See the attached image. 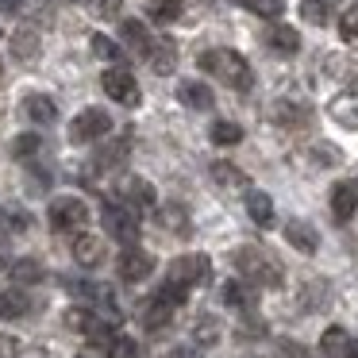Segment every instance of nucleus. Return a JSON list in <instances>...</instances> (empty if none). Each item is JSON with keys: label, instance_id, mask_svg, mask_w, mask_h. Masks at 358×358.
Segmentation results:
<instances>
[{"label": "nucleus", "instance_id": "nucleus-10", "mask_svg": "<svg viewBox=\"0 0 358 358\" xmlns=\"http://www.w3.org/2000/svg\"><path fill=\"white\" fill-rule=\"evenodd\" d=\"M285 243L293 250H301V255H316L320 250V235L312 224H304V220H289L285 224Z\"/></svg>", "mask_w": 358, "mask_h": 358}, {"label": "nucleus", "instance_id": "nucleus-12", "mask_svg": "<svg viewBox=\"0 0 358 358\" xmlns=\"http://www.w3.org/2000/svg\"><path fill=\"white\" fill-rule=\"evenodd\" d=\"M178 101L185 104V108H193V112H208L212 104H216V96H212V89L204 85V81H181Z\"/></svg>", "mask_w": 358, "mask_h": 358}, {"label": "nucleus", "instance_id": "nucleus-38", "mask_svg": "<svg viewBox=\"0 0 358 358\" xmlns=\"http://www.w3.org/2000/svg\"><path fill=\"white\" fill-rule=\"evenodd\" d=\"M39 147H43V139H39V135H31V131L12 139V155H16V158H35V155H39Z\"/></svg>", "mask_w": 358, "mask_h": 358}, {"label": "nucleus", "instance_id": "nucleus-7", "mask_svg": "<svg viewBox=\"0 0 358 358\" xmlns=\"http://www.w3.org/2000/svg\"><path fill=\"white\" fill-rule=\"evenodd\" d=\"M101 85H104V93H108L116 104H127V108H135V104H139V81H135L131 70H124V66L104 70L101 73Z\"/></svg>", "mask_w": 358, "mask_h": 358}, {"label": "nucleus", "instance_id": "nucleus-28", "mask_svg": "<svg viewBox=\"0 0 358 358\" xmlns=\"http://www.w3.org/2000/svg\"><path fill=\"white\" fill-rule=\"evenodd\" d=\"M127 204H135V208H155V189L147 185V181H139V178H127V196H124Z\"/></svg>", "mask_w": 358, "mask_h": 358}, {"label": "nucleus", "instance_id": "nucleus-47", "mask_svg": "<svg viewBox=\"0 0 358 358\" xmlns=\"http://www.w3.org/2000/svg\"><path fill=\"white\" fill-rule=\"evenodd\" d=\"M347 358H358V339H350V347H347Z\"/></svg>", "mask_w": 358, "mask_h": 358}, {"label": "nucleus", "instance_id": "nucleus-24", "mask_svg": "<svg viewBox=\"0 0 358 358\" xmlns=\"http://www.w3.org/2000/svg\"><path fill=\"white\" fill-rule=\"evenodd\" d=\"M12 281L16 285H39L43 278H47V270H43V262H35V258H20V262H12Z\"/></svg>", "mask_w": 358, "mask_h": 358}, {"label": "nucleus", "instance_id": "nucleus-31", "mask_svg": "<svg viewBox=\"0 0 358 358\" xmlns=\"http://www.w3.org/2000/svg\"><path fill=\"white\" fill-rule=\"evenodd\" d=\"M27 312V296L20 289H8V293H0V320H16Z\"/></svg>", "mask_w": 358, "mask_h": 358}, {"label": "nucleus", "instance_id": "nucleus-42", "mask_svg": "<svg viewBox=\"0 0 358 358\" xmlns=\"http://www.w3.org/2000/svg\"><path fill=\"white\" fill-rule=\"evenodd\" d=\"M4 220H8V224H12V227H16V231H24V227H27V224H31V220H27V216H24V212H16V208H4Z\"/></svg>", "mask_w": 358, "mask_h": 358}, {"label": "nucleus", "instance_id": "nucleus-33", "mask_svg": "<svg viewBox=\"0 0 358 358\" xmlns=\"http://www.w3.org/2000/svg\"><path fill=\"white\" fill-rule=\"evenodd\" d=\"M124 158H127V139H116V143H108V147L96 155V166H101V170H116Z\"/></svg>", "mask_w": 358, "mask_h": 358}, {"label": "nucleus", "instance_id": "nucleus-16", "mask_svg": "<svg viewBox=\"0 0 358 358\" xmlns=\"http://www.w3.org/2000/svg\"><path fill=\"white\" fill-rule=\"evenodd\" d=\"M24 116L31 120V124H55L58 120V108H55V101H50V96H43V93H31L24 101Z\"/></svg>", "mask_w": 358, "mask_h": 358}, {"label": "nucleus", "instance_id": "nucleus-37", "mask_svg": "<svg viewBox=\"0 0 358 358\" xmlns=\"http://www.w3.org/2000/svg\"><path fill=\"white\" fill-rule=\"evenodd\" d=\"M89 12L96 20H124V0H89Z\"/></svg>", "mask_w": 358, "mask_h": 358}, {"label": "nucleus", "instance_id": "nucleus-21", "mask_svg": "<svg viewBox=\"0 0 358 358\" xmlns=\"http://www.w3.org/2000/svg\"><path fill=\"white\" fill-rule=\"evenodd\" d=\"M335 8H339V0H301V16L308 20L312 27H324L335 20Z\"/></svg>", "mask_w": 358, "mask_h": 358}, {"label": "nucleus", "instance_id": "nucleus-17", "mask_svg": "<svg viewBox=\"0 0 358 358\" xmlns=\"http://www.w3.org/2000/svg\"><path fill=\"white\" fill-rule=\"evenodd\" d=\"M247 216L255 220L258 227H270L273 224V201H270V193H262V189H247Z\"/></svg>", "mask_w": 358, "mask_h": 358}, {"label": "nucleus", "instance_id": "nucleus-39", "mask_svg": "<svg viewBox=\"0 0 358 358\" xmlns=\"http://www.w3.org/2000/svg\"><path fill=\"white\" fill-rule=\"evenodd\" d=\"M150 16H155L158 24H173V20L181 16V0H155V4H150Z\"/></svg>", "mask_w": 358, "mask_h": 358}, {"label": "nucleus", "instance_id": "nucleus-14", "mask_svg": "<svg viewBox=\"0 0 358 358\" xmlns=\"http://www.w3.org/2000/svg\"><path fill=\"white\" fill-rule=\"evenodd\" d=\"M147 62H150V70L155 73H173V66H178V47H173L170 39H155L150 43V55H147Z\"/></svg>", "mask_w": 358, "mask_h": 358}, {"label": "nucleus", "instance_id": "nucleus-3", "mask_svg": "<svg viewBox=\"0 0 358 358\" xmlns=\"http://www.w3.org/2000/svg\"><path fill=\"white\" fill-rule=\"evenodd\" d=\"M235 270H239V278L247 281V285H258V289H278L281 285V266L258 247L235 250Z\"/></svg>", "mask_w": 358, "mask_h": 358}, {"label": "nucleus", "instance_id": "nucleus-32", "mask_svg": "<svg viewBox=\"0 0 358 358\" xmlns=\"http://www.w3.org/2000/svg\"><path fill=\"white\" fill-rule=\"evenodd\" d=\"M220 296H224V304H231V308H247L250 304V289L243 285V281H224V285H220Z\"/></svg>", "mask_w": 358, "mask_h": 358}, {"label": "nucleus", "instance_id": "nucleus-1", "mask_svg": "<svg viewBox=\"0 0 358 358\" xmlns=\"http://www.w3.org/2000/svg\"><path fill=\"white\" fill-rule=\"evenodd\" d=\"M196 62H201L204 73H212L216 81H224L227 89L247 93V89L255 85V70H250V62L239 55V50H231V47H212V50H204Z\"/></svg>", "mask_w": 358, "mask_h": 358}, {"label": "nucleus", "instance_id": "nucleus-13", "mask_svg": "<svg viewBox=\"0 0 358 358\" xmlns=\"http://www.w3.org/2000/svg\"><path fill=\"white\" fill-rule=\"evenodd\" d=\"M73 258H78L81 266H89V270L101 266L104 262V239L101 235H78V239H73Z\"/></svg>", "mask_w": 358, "mask_h": 358}, {"label": "nucleus", "instance_id": "nucleus-40", "mask_svg": "<svg viewBox=\"0 0 358 358\" xmlns=\"http://www.w3.org/2000/svg\"><path fill=\"white\" fill-rule=\"evenodd\" d=\"M89 47H93V55L104 58V62H116V58H120V43H112L108 35H93V39H89Z\"/></svg>", "mask_w": 358, "mask_h": 358}, {"label": "nucleus", "instance_id": "nucleus-4", "mask_svg": "<svg viewBox=\"0 0 358 358\" xmlns=\"http://www.w3.org/2000/svg\"><path fill=\"white\" fill-rule=\"evenodd\" d=\"M104 231L120 243H135L139 239V212L127 201H108L104 204Z\"/></svg>", "mask_w": 358, "mask_h": 358}, {"label": "nucleus", "instance_id": "nucleus-2", "mask_svg": "<svg viewBox=\"0 0 358 358\" xmlns=\"http://www.w3.org/2000/svg\"><path fill=\"white\" fill-rule=\"evenodd\" d=\"M204 278H208V255H181V258L170 262L166 285L158 289V293H162L166 301H173V304H185V293L193 285H201Z\"/></svg>", "mask_w": 358, "mask_h": 358}, {"label": "nucleus", "instance_id": "nucleus-22", "mask_svg": "<svg viewBox=\"0 0 358 358\" xmlns=\"http://www.w3.org/2000/svg\"><path fill=\"white\" fill-rule=\"evenodd\" d=\"M212 181H216L220 189H250L247 185V173L239 170V166H231V162H212Z\"/></svg>", "mask_w": 358, "mask_h": 358}, {"label": "nucleus", "instance_id": "nucleus-9", "mask_svg": "<svg viewBox=\"0 0 358 358\" xmlns=\"http://www.w3.org/2000/svg\"><path fill=\"white\" fill-rule=\"evenodd\" d=\"M358 212V181H335L331 185V216L335 224H347Z\"/></svg>", "mask_w": 358, "mask_h": 358}, {"label": "nucleus", "instance_id": "nucleus-34", "mask_svg": "<svg viewBox=\"0 0 358 358\" xmlns=\"http://www.w3.org/2000/svg\"><path fill=\"white\" fill-rule=\"evenodd\" d=\"M104 358H139V347H135V339H127V335H112V339L104 343Z\"/></svg>", "mask_w": 358, "mask_h": 358}, {"label": "nucleus", "instance_id": "nucleus-46", "mask_svg": "<svg viewBox=\"0 0 358 358\" xmlns=\"http://www.w3.org/2000/svg\"><path fill=\"white\" fill-rule=\"evenodd\" d=\"M0 270H12V266H8V250H4V243H0Z\"/></svg>", "mask_w": 358, "mask_h": 358}, {"label": "nucleus", "instance_id": "nucleus-5", "mask_svg": "<svg viewBox=\"0 0 358 358\" xmlns=\"http://www.w3.org/2000/svg\"><path fill=\"white\" fill-rule=\"evenodd\" d=\"M112 131V116L104 108H81L70 124V143H101L104 135Z\"/></svg>", "mask_w": 358, "mask_h": 358}, {"label": "nucleus", "instance_id": "nucleus-8", "mask_svg": "<svg viewBox=\"0 0 358 358\" xmlns=\"http://www.w3.org/2000/svg\"><path fill=\"white\" fill-rule=\"evenodd\" d=\"M116 273L124 281H147L150 273H155V258H150L147 250H139V247L127 243V247L120 250V258H116Z\"/></svg>", "mask_w": 358, "mask_h": 358}, {"label": "nucleus", "instance_id": "nucleus-25", "mask_svg": "<svg viewBox=\"0 0 358 358\" xmlns=\"http://www.w3.org/2000/svg\"><path fill=\"white\" fill-rule=\"evenodd\" d=\"M347 347H350V335L343 331V327H327V331L320 335V350H324V358H347Z\"/></svg>", "mask_w": 358, "mask_h": 358}, {"label": "nucleus", "instance_id": "nucleus-11", "mask_svg": "<svg viewBox=\"0 0 358 358\" xmlns=\"http://www.w3.org/2000/svg\"><path fill=\"white\" fill-rule=\"evenodd\" d=\"M173 308H178V304L166 301V296L158 293L155 301H147V308H143V327H147L150 335H155V331H166V327H170V320H173Z\"/></svg>", "mask_w": 358, "mask_h": 358}, {"label": "nucleus", "instance_id": "nucleus-18", "mask_svg": "<svg viewBox=\"0 0 358 358\" xmlns=\"http://www.w3.org/2000/svg\"><path fill=\"white\" fill-rule=\"evenodd\" d=\"M62 324L70 327V331H78V335H93V331H101V316H96L93 308H66L62 312Z\"/></svg>", "mask_w": 358, "mask_h": 358}, {"label": "nucleus", "instance_id": "nucleus-30", "mask_svg": "<svg viewBox=\"0 0 358 358\" xmlns=\"http://www.w3.org/2000/svg\"><path fill=\"white\" fill-rule=\"evenodd\" d=\"M273 120H278V124H289V127H301L304 120H308V108H301V104H293V101H278L273 104Z\"/></svg>", "mask_w": 358, "mask_h": 358}, {"label": "nucleus", "instance_id": "nucleus-45", "mask_svg": "<svg viewBox=\"0 0 358 358\" xmlns=\"http://www.w3.org/2000/svg\"><path fill=\"white\" fill-rule=\"evenodd\" d=\"M166 358H196V355H193V350H189V347H173V350H170V355H166Z\"/></svg>", "mask_w": 358, "mask_h": 358}, {"label": "nucleus", "instance_id": "nucleus-20", "mask_svg": "<svg viewBox=\"0 0 358 358\" xmlns=\"http://www.w3.org/2000/svg\"><path fill=\"white\" fill-rule=\"evenodd\" d=\"M120 31H124V43L135 50V55H143L147 58L150 55V31H147V24H139V20H120Z\"/></svg>", "mask_w": 358, "mask_h": 358}, {"label": "nucleus", "instance_id": "nucleus-29", "mask_svg": "<svg viewBox=\"0 0 358 358\" xmlns=\"http://www.w3.org/2000/svg\"><path fill=\"white\" fill-rule=\"evenodd\" d=\"M208 135H212V143H216V147H235V143H243V127L231 124V120H216Z\"/></svg>", "mask_w": 358, "mask_h": 358}, {"label": "nucleus", "instance_id": "nucleus-27", "mask_svg": "<svg viewBox=\"0 0 358 358\" xmlns=\"http://www.w3.org/2000/svg\"><path fill=\"white\" fill-rule=\"evenodd\" d=\"M193 343H196V347H216V343H220V320L216 316H196Z\"/></svg>", "mask_w": 358, "mask_h": 358}, {"label": "nucleus", "instance_id": "nucleus-23", "mask_svg": "<svg viewBox=\"0 0 358 358\" xmlns=\"http://www.w3.org/2000/svg\"><path fill=\"white\" fill-rule=\"evenodd\" d=\"M331 120L343 127H358V96L355 93H343L331 101Z\"/></svg>", "mask_w": 358, "mask_h": 358}, {"label": "nucleus", "instance_id": "nucleus-19", "mask_svg": "<svg viewBox=\"0 0 358 358\" xmlns=\"http://www.w3.org/2000/svg\"><path fill=\"white\" fill-rule=\"evenodd\" d=\"M39 50H43V43H39V31H35V27H20V31L12 35V55H16L20 62H35Z\"/></svg>", "mask_w": 358, "mask_h": 358}, {"label": "nucleus", "instance_id": "nucleus-44", "mask_svg": "<svg viewBox=\"0 0 358 358\" xmlns=\"http://www.w3.org/2000/svg\"><path fill=\"white\" fill-rule=\"evenodd\" d=\"M24 8V0H0V12H20Z\"/></svg>", "mask_w": 358, "mask_h": 358}, {"label": "nucleus", "instance_id": "nucleus-6", "mask_svg": "<svg viewBox=\"0 0 358 358\" xmlns=\"http://www.w3.org/2000/svg\"><path fill=\"white\" fill-rule=\"evenodd\" d=\"M89 224V204L81 196H58L50 201V227L55 231H81Z\"/></svg>", "mask_w": 358, "mask_h": 358}, {"label": "nucleus", "instance_id": "nucleus-35", "mask_svg": "<svg viewBox=\"0 0 358 358\" xmlns=\"http://www.w3.org/2000/svg\"><path fill=\"white\" fill-rule=\"evenodd\" d=\"M239 4L262 20H281V12H285V0H239Z\"/></svg>", "mask_w": 358, "mask_h": 358}, {"label": "nucleus", "instance_id": "nucleus-48", "mask_svg": "<svg viewBox=\"0 0 358 358\" xmlns=\"http://www.w3.org/2000/svg\"><path fill=\"white\" fill-rule=\"evenodd\" d=\"M247 358H258V355H247Z\"/></svg>", "mask_w": 358, "mask_h": 358}, {"label": "nucleus", "instance_id": "nucleus-36", "mask_svg": "<svg viewBox=\"0 0 358 358\" xmlns=\"http://www.w3.org/2000/svg\"><path fill=\"white\" fill-rule=\"evenodd\" d=\"M339 39L347 43V47H358V4H350L339 16Z\"/></svg>", "mask_w": 358, "mask_h": 358}, {"label": "nucleus", "instance_id": "nucleus-15", "mask_svg": "<svg viewBox=\"0 0 358 358\" xmlns=\"http://www.w3.org/2000/svg\"><path fill=\"white\" fill-rule=\"evenodd\" d=\"M266 43H270V50H278V55H296V50H301V35L289 24H273L270 31H266Z\"/></svg>", "mask_w": 358, "mask_h": 358}, {"label": "nucleus", "instance_id": "nucleus-43", "mask_svg": "<svg viewBox=\"0 0 358 358\" xmlns=\"http://www.w3.org/2000/svg\"><path fill=\"white\" fill-rule=\"evenodd\" d=\"M281 355L285 358H304V350L296 347V343H281Z\"/></svg>", "mask_w": 358, "mask_h": 358}, {"label": "nucleus", "instance_id": "nucleus-41", "mask_svg": "<svg viewBox=\"0 0 358 358\" xmlns=\"http://www.w3.org/2000/svg\"><path fill=\"white\" fill-rule=\"evenodd\" d=\"M20 355V343L12 335H0V358H16Z\"/></svg>", "mask_w": 358, "mask_h": 358}, {"label": "nucleus", "instance_id": "nucleus-26", "mask_svg": "<svg viewBox=\"0 0 358 358\" xmlns=\"http://www.w3.org/2000/svg\"><path fill=\"white\" fill-rule=\"evenodd\" d=\"M158 224H162L166 231H173V235H185V231H189V212L181 208V204H162V212H158Z\"/></svg>", "mask_w": 358, "mask_h": 358}]
</instances>
